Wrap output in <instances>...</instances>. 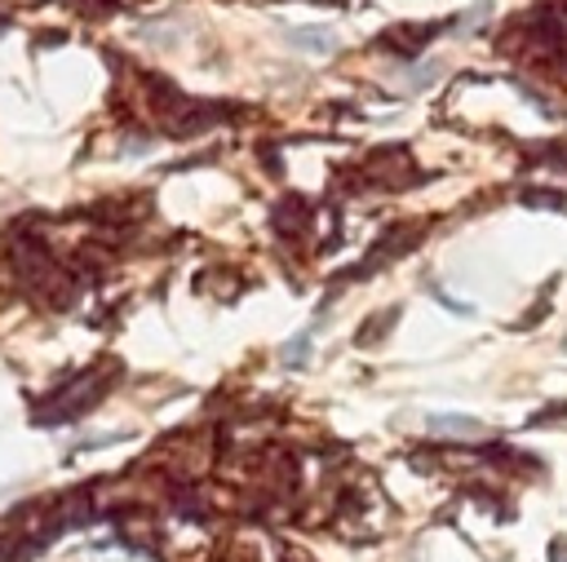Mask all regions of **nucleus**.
Listing matches in <instances>:
<instances>
[{
    "mask_svg": "<svg viewBox=\"0 0 567 562\" xmlns=\"http://www.w3.org/2000/svg\"><path fill=\"white\" fill-rule=\"evenodd\" d=\"M284 40H288L292 49H301V53H332V49H337V35H332L328 27H292Z\"/></svg>",
    "mask_w": 567,
    "mask_h": 562,
    "instance_id": "f257e3e1",
    "label": "nucleus"
},
{
    "mask_svg": "<svg viewBox=\"0 0 567 562\" xmlns=\"http://www.w3.org/2000/svg\"><path fill=\"white\" fill-rule=\"evenodd\" d=\"M425 429L430 434H447V438H474L478 420L474 416H425Z\"/></svg>",
    "mask_w": 567,
    "mask_h": 562,
    "instance_id": "f03ea898",
    "label": "nucleus"
},
{
    "mask_svg": "<svg viewBox=\"0 0 567 562\" xmlns=\"http://www.w3.org/2000/svg\"><path fill=\"white\" fill-rule=\"evenodd\" d=\"M563 350H567V336H563Z\"/></svg>",
    "mask_w": 567,
    "mask_h": 562,
    "instance_id": "7ed1b4c3",
    "label": "nucleus"
}]
</instances>
